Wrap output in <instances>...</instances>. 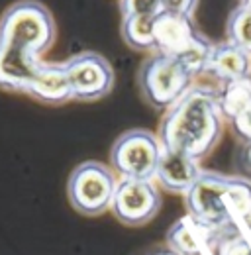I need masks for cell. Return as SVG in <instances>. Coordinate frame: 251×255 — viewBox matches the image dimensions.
Wrapping results in <instances>:
<instances>
[{
  "label": "cell",
  "mask_w": 251,
  "mask_h": 255,
  "mask_svg": "<svg viewBox=\"0 0 251 255\" xmlns=\"http://www.w3.org/2000/svg\"><path fill=\"white\" fill-rule=\"evenodd\" d=\"M224 116L218 104V91L192 85L159 124V139L165 149L187 153L196 161L208 157L224 131Z\"/></svg>",
  "instance_id": "7a4b0ae2"
},
{
  "label": "cell",
  "mask_w": 251,
  "mask_h": 255,
  "mask_svg": "<svg viewBox=\"0 0 251 255\" xmlns=\"http://www.w3.org/2000/svg\"><path fill=\"white\" fill-rule=\"evenodd\" d=\"M163 155V143L159 135L133 128L116 137L110 149V165L120 179L155 181L157 165Z\"/></svg>",
  "instance_id": "5b68a950"
},
{
  "label": "cell",
  "mask_w": 251,
  "mask_h": 255,
  "mask_svg": "<svg viewBox=\"0 0 251 255\" xmlns=\"http://www.w3.org/2000/svg\"><path fill=\"white\" fill-rule=\"evenodd\" d=\"M196 6H198V0H161L163 12H175L185 16H194Z\"/></svg>",
  "instance_id": "44dd1931"
},
{
  "label": "cell",
  "mask_w": 251,
  "mask_h": 255,
  "mask_svg": "<svg viewBox=\"0 0 251 255\" xmlns=\"http://www.w3.org/2000/svg\"><path fill=\"white\" fill-rule=\"evenodd\" d=\"M206 252L208 255H251V236L244 232L242 224L234 222L210 234Z\"/></svg>",
  "instance_id": "5bb4252c"
},
{
  "label": "cell",
  "mask_w": 251,
  "mask_h": 255,
  "mask_svg": "<svg viewBox=\"0 0 251 255\" xmlns=\"http://www.w3.org/2000/svg\"><path fill=\"white\" fill-rule=\"evenodd\" d=\"M200 173H202L200 161H196L187 153H179L163 147V155L157 165L155 181L167 192L185 196L200 177Z\"/></svg>",
  "instance_id": "8fae6325"
},
{
  "label": "cell",
  "mask_w": 251,
  "mask_h": 255,
  "mask_svg": "<svg viewBox=\"0 0 251 255\" xmlns=\"http://www.w3.org/2000/svg\"><path fill=\"white\" fill-rule=\"evenodd\" d=\"M200 35L192 16L175 14V12H161L155 16L153 22V39L155 51L181 57L188 47Z\"/></svg>",
  "instance_id": "9c48e42d"
},
{
  "label": "cell",
  "mask_w": 251,
  "mask_h": 255,
  "mask_svg": "<svg viewBox=\"0 0 251 255\" xmlns=\"http://www.w3.org/2000/svg\"><path fill=\"white\" fill-rule=\"evenodd\" d=\"M228 187L230 175L202 169L196 183L185 194L187 214L210 232H218L228 228L230 224L238 222L230 208Z\"/></svg>",
  "instance_id": "8992f818"
},
{
  "label": "cell",
  "mask_w": 251,
  "mask_h": 255,
  "mask_svg": "<svg viewBox=\"0 0 251 255\" xmlns=\"http://www.w3.org/2000/svg\"><path fill=\"white\" fill-rule=\"evenodd\" d=\"M153 22L155 18L149 16H126L120 24L122 39L129 49L135 51H155V39H153Z\"/></svg>",
  "instance_id": "2e32d148"
},
{
  "label": "cell",
  "mask_w": 251,
  "mask_h": 255,
  "mask_svg": "<svg viewBox=\"0 0 251 255\" xmlns=\"http://www.w3.org/2000/svg\"><path fill=\"white\" fill-rule=\"evenodd\" d=\"M24 95L31 96L33 100L49 106H59L69 100H73V91L69 83V75L65 63H45L35 69L33 77L30 79Z\"/></svg>",
  "instance_id": "30bf717a"
},
{
  "label": "cell",
  "mask_w": 251,
  "mask_h": 255,
  "mask_svg": "<svg viewBox=\"0 0 251 255\" xmlns=\"http://www.w3.org/2000/svg\"><path fill=\"white\" fill-rule=\"evenodd\" d=\"M218 104L224 120H236L251 104V77L222 85L218 91Z\"/></svg>",
  "instance_id": "9a60e30c"
},
{
  "label": "cell",
  "mask_w": 251,
  "mask_h": 255,
  "mask_svg": "<svg viewBox=\"0 0 251 255\" xmlns=\"http://www.w3.org/2000/svg\"><path fill=\"white\" fill-rule=\"evenodd\" d=\"M242 2H246V4H250L251 6V0H242Z\"/></svg>",
  "instance_id": "cb8c5ba5"
},
{
  "label": "cell",
  "mask_w": 251,
  "mask_h": 255,
  "mask_svg": "<svg viewBox=\"0 0 251 255\" xmlns=\"http://www.w3.org/2000/svg\"><path fill=\"white\" fill-rule=\"evenodd\" d=\"M226 39L251 53V6L242 2L236 6L226 22Z\"/></svg>",
  "instance_id": "ac0fdd59"
},
{
  "label": "cell",
  "mask_w": 251,
  "mask_h": 255,
  "mask_svg": "<svg viewBox=\"0 0 251 255\" xmlns=\"http://www.w3.org/2000/svg\"><path fill=\"white\" fill-rule=\"evenodd\" d=\"M110 210L120 222L129 228L149 224L161 210V194L155 181L120 179Z\"/></svg>",
  "instance_id": "ba28073f"
},
{
  "label": "cell",
  "mask_w": 251,
  "mask_h": 255,
  "mask_svg": "<svg viewBox=\"0 0 251 255\" xmlns=\"http://www.w3.org/2000/svg\"><path fill=\"white\" fill-rule=\"evenodd\" d=\"M204 75H210L220 85L251 77V53L228 39L214 43Z\"/></svg>",
  "instance_id": "7c38bea8"
},
{
  "label": "cell",
  "mask_w": 251,
  "mask_h": 255,
  "mask_svg": "<svg viewBox=\"0 0 251 255\" xmlns=\"http://www.w3.org/2000/svg\"><path fill=\"white\" fill-rule=\"evenodd\" d=\"M250 236H251V234H250Z\"/></svg>",
  "instance_id": "d4e9b609"
},
{
  "label": "cell",
  "mask_w": 251,
  "mask_h": 255,
  "mask_svg": "<svg viewBox=\"0 0 251 255\" xmlns=\"http://www.w3.org/2000/svg\"><path fill=\"white\" fill-rule=\"evenodd\" d=\"M118 181L112 167L100 161H83L69 175V202L83 216H100L112 208Z\"/></svg>",
  "instance_id": "277c9868"
},
{
  "label": "cell",
  "mask_w": 251,
  "mask_h": 255,
  "mask_svg": "<svg viewBox=\"0 0 251 255\" xmlns=\"http://www.w3.org/2000/svg\"><path fill=\"white\" fill-rule=\"evenodd\" d=\"M228 200L234 218L251 234V181L244 177L230 175Z\"/></svg>",
  "instance_id": "e0dca14e"
},
{
  "label": "cell",
  "mask_w": 251,
  "mask_h": 255,
  "mask_svg": "<svg viewBox=\"0 0 251 255\" xmlns=\"http://www.w3.org/2000/svg\"><path fill=\"white\" fill-rule=\"evenodd\" d=\"M240 161H242V165L251 171V141L250 143H244V147H242V153H240Z\"/></svg>",
  "instance_id": "7402d4cb"
},
{
  "label": "cell",
  "mask_w": 251,
  "mask_h": 255,
  "mask_svg": "<svg viewBox=\"0 0 251 255\" xmlns=\"http://www.w3.org/2000/svg\"><path fill=\"white\" fill-rule=\"evenodd\" d=\"M194 85V77L179 57L153 51L137 71V87L143 100L155 108L167 110Z\"/></svg>",
  "instance_id": "3957f363"
},
{
  "label": "cell",
  "mask_w": 251,
  "mask_h": 255,
  "mask_svg": "<svg viewBox=\"0 0 251 255\" xmlns=\"http://www.w3.org/2000/svg\"><path fill=\"white\" fill-rule=\"evenodd\" d=\"M120 14L126 16H149L155 18L157 14L163 12L161 0H118Z\"/></svg>",
  "instance_id": "d6986e66"
},
{
  "label": "cell",
  "mask_w": 251,
  "mask_h": 255,
  "mask_svg": "<svg viewBox=\"0 0 251 255\" xmlns=\"http://www.w3.org/2000/svg\"><path fill=\"white\" fill-rule=\"evenodd\" d=\"M232 131L236 133V137L242 141V143H250L251 141V104L236 118L230 122Z\"/></svg>",
  "instance_id": "ffe728a7"
},
{
  "label": "cell",
  "mask_w": 251,
  "mask_h": 255,
  "mask_svg": "<svg viewBox=\"0 0 251 255\" xmlns=\"http://www.w3.org/2000/svg\"><path fill=\"white\" fill-rule=\"evenodd\" d=\"M55 37V18L39 0L8 6L0 16V91L24 93Z\"/></svg>",
  "instance_id": "6da1fadb"
},
{
  "label": "cell",
  "mask_w": 251,
  "mask_h": 255,
  "mask_svg": "<svg viewBox=\"0 0 251 255\" xmlns=\"http://www.w3.org/2000/svg\"><path fill=\"white\" fill-rule=\"evenodd\" d=\"M73 100L96 102L108 96L114 89V69L106 57L96 51H83L65 61Z\"/></svg>",
  "instance_id": "52a82bcc"
},
{
  "label": "cell",
  "mask_w": 251,
  "mask_h": 255,
  "mask_svg": "<svg viewBox=\"0 0 251 255\" xmlns=\"http://www.w3.org/2000/svg\"><path fill=\"white\" fill-rule=\"evenodd\" d=\"M210 230L196 222L192 216H183L165 234V244L179 255H206Z\"/></svg>",
  "instance_id": "4fadbf2b"
},
{
  "label": "cell",
  "mask_w": 251,
  "mask_h": 255,
  "mask_svg": "<svg viewBox=\"0 0 251 255\" xmlns=\"http://www.w3.org/2000/svg\"><path fill=\"white\" fill-rule=\"evenodd\" d=\"M145 255H179V254H175V252L169 250V248H155V250H151L149 254H145Z\"/></svg>",
  "instance_id": "603a6c76"
}]
</instances>
